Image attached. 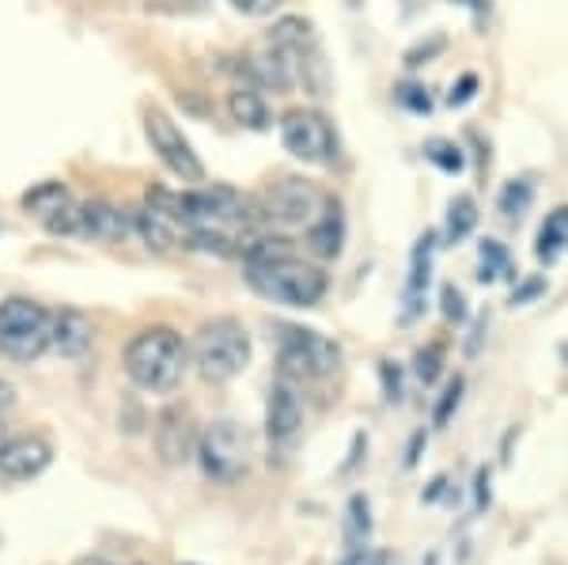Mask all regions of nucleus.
<instances>
[{
	"label": "nucleus",
	"instance_id": "obj_1",
	"mask_svg": "<svg viewBox=\"0 0 568 565\" xmlns=\"http://www.w3.org/2000/svg\"><path fill=\"white\" fill-rule=\"evenodd\" d=\"M122 369L136 391L149 395H171L190 369V345L168 323L136 331L122 350Z\"/></svg>",
	"mask_w": 568,
	"mask_h": 565
},
{
	"label": "nucleus",
	"instance_id": "obj_2",
	"mask_svg": "<svg viewBox=\"0 0 568 565\" xmlns=\"http://www.w3.org/2000/svg\"><path fill=\"white\" fill-rule=\"evenodd\" d=\"M251 331L235 315H216L197 326L194 342H190V364L205 384H232L243 376L251 364Z\"/></svg>",
	"mask_w": 568,
	"mask_h": 565
},
{
	"label": "nucleus",
	"instance_id": "obj_3",
	"mask_svg": "<svg viewBox=\"0 0 568 565\" xmlns=\"http://www.w3.org/2000/svg\"><path fill=\"white\" fill-rule=\"evenodd\" d=\"M246 285L262 300L281 307H318L329 289V278L323 266L304 259H281L270 266H246Z\"/></svg>",
	"mask_w": 568,
	"mask_h": 565
},
{
	"label": "nucleus",
	"instance_id": "obj_4",
	"mask_svg": "<svg viewBox=\"0 0 568 565\" xmlns=\"http://www.w3.org/2000/svg\"><path fill=\"white\" fill-rule=\"evenodd\" d=\"M50 353V307L31 296L0 300V357L34 364Z\"/></svg>",
	"mask_w": 568,
	"mask_h": 565
},
{
	"label": "nucleus",
	"instance_id": "obj_5",
	"mask_svg": "<svg viewBox=\"0 0 568 565\" xmlns=\"http://www.w3.org/2000/svg\"><path fill=\"white\" fill-rule=\"evenodd\" d=\"M277 334V376L288 380H323L329 372H337L342 364V345L326 334L311 331V326H296V323H277L273 326Z\"/></svg>",
	"mask_w": 568,
	"mask_h": 565
},
{
	"label": "nucleus",
	"instance_id": "obj_6",
	"mask_svg": "<svg viewBox=\"0 0 568 565\" xmlns=\"http://www.w3.org/2000/svg\"><path fill=\"white\" fill-rule=\"evenodd\" d=\"M197 467L205 478H213L216 486H235L246 467H251V441L235 422H213L205 425L197 436Z\"/></svg>",
	"mask_w": 568,
	"mask_h": 565
},
{
	"label": "nucleus",
	"instance_id": "obj_7",
	"mask_svg": "<svg viewBox=\"0 0 568 565\" xmlns=\"http://www.w3.org/2000/svg\"><path fill=\"white\" fill-rule=\"evenodd\" d=\"M281 144L284 152H292L300 163L311 168H329L342 152L334 122L323 111H311V107H296L281 118Z\"/></svg>",
	"mask_w": 568,
	"mask_h": 565
},
{
	"label": "nucleus",
	"instance_id": "obj_8",
	"mask_svg": "<svg viewBox=\"0 0 568 565\" xmlns=\"http://www.w3.org/2000/svg\"><path fill=\"white\" fill-rule=\"evenodd\" d=\"M326 194L307 179H277L262 190L258 209L262 224L277 228V232H292V228H307L323 209Z\"/></svg>",
	"mask_w": 568,
	"mask_h": 565
},
{
	"label": "nucleus",
	"instance_id": "obj_9",
	"mask_svg": "<svg viewBox=\"0 0 568 565\" xmlns=\"http://www.w3.org/2000/svg\"><path fill=\"white\" fill-rule=\"evenodd\" d=\"M144 137H149L155 160H160L175 179L194 182V186L205 182V163H201L194 144H190V137L179 130L175 118L163 111V107H149V111H144Z\"/></svg>",
	"mask_w": 568,
	"mask_h": 565
},
{
	"label": "nucleus",
	"instance_id": "obj_10",
	"mask_svg": "<svg viewBox=\"0 0 568 565\" xmlns=\"http://www.w3.org/2000/svg\"><path fill=\"white\" fill-rule=\"evenodd\" d=\"M197 417L190 406L182 403H168L155 414V425H152V444H155V455H160L168 467H182L197 455Z\"/></svg>",
	"mask_w": 568,
	"mask_h": 565
},
{
	"label": "nucleus",
	"instance_id": "obj_11",
	"mask_svg": "<svg viewBox=\"0 0 568 565\" xmlns=\"http://www.w3.org/2000/svg\"><path fill=\"white\" fill-rule=\"evenodd\" d=\"M300 430H304V398H300L296 380L277 376L265 398V436L273 448H288L296 444Z\"/></svg>",
	"mask_w": 568,
	"mask_h": 565
},
{
	"label": "nucleus",
	"instance_id": "obj_12",
	"mask_svg": "<svg viewBox=\"0 0 568 565\" xmlns=\"http://www.w3.org/2000/svg\"><path fill=\"white\" fill-rule=\"evenodd\" d=\"M53 463V444L39 433L0 441V482H31Z\"/></svg>",
	"mask_w": 568,
	"mask_h": 565
},
{
	"label": "nucleus",
	"instance_id": "obj_13",
	"mask_svg": "<svg viewBox=\"0 0 568 565\" xmlns=\"http://www.w3.org/2000/svg\"><path fill=\"white\" fill-rule=\"evenodd\" d=\"M95 345V323L80 307H61L50 312V353L65 361H80Z\"/></svg>",
	"mask_w": 568,
	"mask_h": 565
},
{
	"label": "nucleus",
	"instance_id": "obj_14",
	"mask_svg": "<svg viewBox=\"0 0 568 565\" xmlns=\"http://www.w3.org/2000/svg\"><path fill=\"white\" fill-rule=\"evenodd\" d=\"M125 235H133V221L125 209H118L114 202H106V198L80 202V240L122 243Z\"/></svg>",
	"mask_w": 568,
	"mask_h": 565
},
{
	"label": "nucleus",
	"instance_id": "obj_15",
	"mask_svg": "<svg viewBox=\"0 0 568 565\" xmlns=\"http://www.w3.org/2000/svg\"><path fill=\"white\" fill-rule=\"evenodd\" d=\"M304 243H307V254L318 262H337L345 251V213L334 198H326L318 216L307 224L304 232Z\"/></svg>",
	"mask_w": 568,
	"mask_h": 565
},
{
	"label": "nucleus",
	"instance_id": "obj_16",
	"mask_svg": "<svg viewBox=\"0 0 568 565\" xmlns=\"http://www.w3.org/2000/svg\"><path fill=\"white\" fill-rule=\"evenodd\" d=\"M130 221H133V235L152 254H171L175 248H182V228L171 221L168 213H160V209L136 205L133 213H130Z\"/></svg>",
	"mask_w": 568,
	"mask_h": 565
},
{
	"label": "nucleus",
	"instance_id": "obj_17",
	"mask_svg": "<svg viewBox=\"0 0 568 565\" xmlns=\"http://www.w3.org/2000/svg\"><path fill=\"white\" fill-rule=\"evenodd\" d=\"M227 118H232L240 130H251V133L270 130V103H265L262 88L235 84L232 91H227Z\"/></svg>",
	"mask_w": 568,
	"mask_h": 565
},
{
	"label": "nucleus",
	"instance_id": "obj_18",
	"mask_svg": "<svg viewBox=\"0 0 568 565\" xmlns=\"http://www.w3.org/2000/svg\"><path fill=\"white\" fill-rule=\"evenodd\" d=\"M433 254H436V232H425L414 248L409 259V281H406V323L420 312V300H425L428 278H433Z\"/></svg>",
	"mask_w": 568,
	"mask_h": 565
},
{
	"label": "nucleus",
	"instance_id": "obj_19",
	"mask_svg": "<svg viewBox=\"0 0 568 565\" xmlns=\"http://www.w3.org/2000/svg\"><path fill=\"white\" fill-rule=\"evenodd\" d=\"M72 205V190L61 179H42L34 186H27L20 194V209L27 216H39V221H50L61 209Z\"/></svg>",
	"mask_w": 568,
	"mask_h": 565
},
{
	"label": "nucleus",
	"instance_id": "obj_20",
	"mask_svg": "<svg viewBox=\"0 0 568 565\" xmlns=\"http://www.w3.org/2000/svg\"><path fill=\"white\" fill-rule=\"evenodd\" d=\"M565 251H568V205H557L554 213H546L542 228H538L535 254H538V262L554 266V262H561Z\"/></svg>",
	"mask_w": 568,
	"mask_h": 565
},
{
	"label": "nucleus",
	"instance_id": "obj_21",
	"mask_svg": "<svg viewBox=\"0 0 568 565\" xmlns=\"http://www.w3.org/2000/svg\"><path fill=\"white\" fill-rule=\"evenodd\" d=\"M270 46L277 50H288V53H307L315 50V27L304 16H281L277 23L270 27Z\"/></svg>",
	"mask_w": 568,
	"mask_h": 565
},
{
	"label": "nucleus",
	"instance_id": "obj_22",
	"mask_svg": "<svg viewBox=\"0 0 568 565\" xmlns=\"http://www.w3.org/2000/svg\"><path fill=\"white\" fill-rule=\"evenodd\" d=\"M478 228V202L470 194H455L447 202V224H444V240L447 243H463L466 235Z\"/></svg>",
	"mask_w": 568,
	"mask_h": 565
},
{
	"label": "nucleus",
	"instance_id": "obj_23",
	"mask_svg": "<svg viewBox=\"0 0 568 565\" xmlns=\"http://www.w3.org/2000/svg\"><path fill=\"white\" fill-rule=\"evenodd\" d=\"M372 539V501L364 494H353L345 505V551L353 546H368Z\"/></svg>",
	"mask_w": 568,
	"mask_h": 565
},
{
	"label": "nucleus",
	"instance_id": "obj_24",
	"mask_svg": "<svg viewBox=\"0 0 568 565\" xmlns=\"http://www.w3.org/2000/svg\"><path fill=\"white\" fill-rule=\"evenodd\" d=\"M511 273V254L500 240H481L478 248V281L481 285H493V281L508 278Z\"/></svg>",
	"mask_w": 568,
	"mask_h": 565
},
{
	"label": "nucleus",
	"instance_id": "obj_25",
	"mask_svg": "<svg viewBox=\"0 0 568 565\" xmlns=\"http://www.w3.org/2000/svg\"><path fill=\"white\" fill-rule=\"evenodd\" d=\"M425 160L433 163L436 171H444V175H463L466 171V152L459 149L455 141H447V137H433V141H425Z\"/></svg>",
	"mask_w": 568,
	"mask_h": 565
},
{
	"label": "nucleus",
	"instance_id": "obj_26",
	"mask_svg": "<svg viewBox=\"0 0 568 565\" xmlns=\"http://www.w3.org/2000/svg\"><path fill=\"white\" fill-rule=\"evenodd\" d=\"M530 202H535V182H530V179H511L508 186L500 190L497 209L508 216V221H519V216L530 209Z\"/></svg>",
	"mask_w": 568,
	"mask_h": 565
},
{
	"label": "nucleus",
	"instance_id": "obj_27",
	"mask_svg": "<svg viewBox=\"0 0 568 565\" xmlns=\"http://www.w3.org/2000/svg\"><path fill=\"white\" fill-rule=\"evenodd\" d=\"M414 376L425 387H433L436 380L444 376V345H439V342L420 345V350L414 353Z\"/></svg>",
	"mask_w": 568,
	"mask_h": 565
},
{
	"label": "nucleus",
	"instance_id": "obj_28",
	"mask_svg": "<svg viewBox=\"0 0 568 565\" xmlns=\"http://www.w3.org/2000/svg\"><path fill=\"white\" fill-rule=\"evenodd\" d=\"M463 376H455L452 384H447L444 391H439V398H436V410H433V425L436 430H444L447 422H452V414L459 410V403H463Z\"/></svg>",
	"mask_w": 568,
	"mask_h": 565
},
{
	"label": "nucleus",
	"instance_id": "obj_29",
	"mask_svg": "<svg viewBox=\"0 0 568 565\" xmlns=\"http://www.w3.org/2000/svg\"><path fill=\"white\" fill-rule=\"evenodd\" d=\"M394 99H398V107L409 114H433V95L420 84H398L394 88Z\"/></svg>",
	"mask_w": 568,
	"mask_h": 565
},
{
	"label": "nucleus",
	"instance_id": "obj_30",
	"mask_svg": "<svg viewBox=\"0 0 568 565\" xmlns=\"http://www.w3.org/2000/svg\"><path fill=\"white\" fill-rule=\"evenodd\" d=\"M439 312H444L447 323H466L470 307H466V296L459 293V289H455V285H444V289H439Z\"/></svg>",
	"mask_w": 568,
	"mask_h": 565
},
{
	"label": "nucleus",
	"instance_id": "obj_31",
	"mask_svg": "<svg viewBox=\"0 0 568 565\" xmlns=\"http://www.w3.org/2000/svg\"><path fill=\"white\" fill-rule=\"evenodd\" d=\"M444 50H447V39H444V34H433L428 42H417L414 50H406V69L428 65V61H433L436 53H444Z\"/></svg>",
	"mask_w": 568,
	"mask_h": 565
},
{
	"label": "nucleus",
	"instance_id": "obj_32",
	"mask_svg": "<svg viewBox=\"0 0 568 565\" xmlns=\"http://www.w3.org/2000/svg\"><path fill=\"white\" fill-rule=\"evenodd\" d=\"M478 77L474 72H463L459 80L452 84V91H447V107H466V103H474V95H478Z\"/></svg>",
	"mask_w": 568,
	"mask_h": 565
},
{
	"label": "nucleus",
	"instance_id": "obj_33",
	"mask_svg": "<svg viewBox=\"0 0 568 565\" xmlns=\"http://www.w3.org/2000/svg\"><path fill=\"white\" fill-rule=\"evenodd\" d=\"M227 4H232L240 16H251V20H265V16L277 12L284 0H227Z\"/></svg>",
	"mask_w": 568,
	"mask_h": 565
},
{
	"label": "nucleus",
	"instance_id": "obj_34",
	"mask_svg": "<svg viewBox=\"0 0 568 565\" xmlns=\"http://www.w3.org/2000/svg\"><path fill=\"white\" fill-rule=\"evenodd\" d=\"M379 380H383V391H387L390 403H402V369H398V361H379Z\"/></svg>",
	"mask_w": 568,
	"mask_h": 565
},
{
	"label": "nucleus",
	"instance_id": "obj_35",
	"mask_svg": "<svg viewBox=\"0 0 568 565\" xmlns=\"http://www.w3.org/2000/svg\"><path fill=\"white\" fill-rule=\"evenodd\" d=\"M546 293V278H527L524 285L511 293V304H530L535 296H542Z\"/></svg>",
	"mask_w": 568,
	"mask_h": 565
},
{
	"label": "nucleus",
	"instance_id": "obj_36",
	"mask_svg": "<svg viewBox=\"0 0 568 565\" xmlns=\"http://www.w3.org/2000/svg\"><path fill=\"white\" fill-rule=\"evenodd\" d=\"M474 486H478V508H485V505H489V471H478Z\"/></svg>",
	"mask_w": 568,
	"mask_h": 565
},
{
	"label": "nucleus",
	"instance_id": "obj_37",
	"mask_svg": "<svg viewBox=\"0 0 568 565\" xmlns=\"http://www.w3.org/2000/svg\"><path fill=\"white\" fill-rule=\"evenodd\" d=\"M368 562V546H353V551H345L342 565H364Z\"/></svg>",
	"mask_w": 568,
	"mask_h": 565
},
{
	"label": "nucleus",
	"instance_id": "obj_38",
	"mask_svg": "<svg viewBox=\"0 0 568 565\" xmlns=\"http://www.w3.org/2000/svg\"><path fill=\"white\" fill-rule=\"evenodd\" d=\"M16 403V391H12V384H4V380H0V410H8Z\"/></svg>",
	"mask_w": 568,
	"mask_h": 565
},
{
	"label": "nucleus",
	"instance_id": "obj_39",
	"mask_svg": "<svg viewBox=\"0 0 568 565\" xmlns=\"http://www.w3.org/2000/svg\"><path fill=\"white\" fill-rule=\"evenodd\" d=\"M447 4H459V8H470V12H485L489 0H447Z\"/></svg>",
	"mask_w": 568,
	"mask_h": 565
},
{
	"label": "nucleus",
	"instance_id": "obj_40",
	"mask_svg": "<svg viewBox=\"0 0 568 565\" xmlns=\"http://www.w3.org/2000/svg\"><path fill=\"white\" fill-rule=\"evenodd\" d=\"M364 565H390V554L387 551H379V554H368V562Z\"/></svg>",
	"mask_w": 568,
	"mask_h": 565
},
{
	"label": "nucleus",
	"instance_id": "obj_41",
	"mask_svg": "<svg viewBox=\"0 0 568 565\" xmlns=\"http://www.w3.org/2000/svg\"><path fill=\"white\" fill-rule=\"evenodd\" d=\"M77 565H114L110 558H99V554H88V558H80Z\"/></svg>",
	"mask_w": 568,
	"mask_h": 565
},
{
	"label": "nucleus",
	"instance_id": "obj_42",
	"mask_svg": "<svg viewBox=\"0 0 568 565\" xmlns=\"http://www.w3.org/2000/svg\"><path fill=\"white\" fill-rule=\"evenodd\" d=\"M420 565H439V554H436V551H428V554H425V562H420Z\"/></svg>",
	"mask_w": 568,
	"mask_h": 565
},
{
	"label": "nucleus",
	"instance_id": "obj_43",
	"mask_svg": "<svg viewBox=\"0 0 568 565\" xmlns=\"http://www.w3.org/2000/svg\"><path fill=\"white\" fill-rule=\"evenodd\" d=\"M349 4H361V0H349Z\"/></svg>",
	"mask_w": 568,
	"mask_h": 565
}]
</instances>
